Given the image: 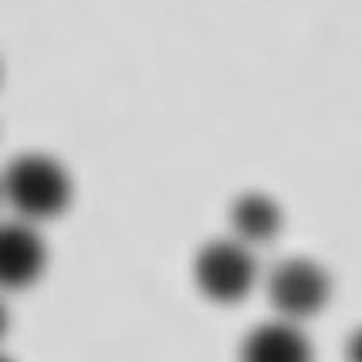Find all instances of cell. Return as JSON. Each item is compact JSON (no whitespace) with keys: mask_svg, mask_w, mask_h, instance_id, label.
<instances>
[{"mask_svg":"<svg viewBox=\"0 0 362 362\" xmlns=\"http://www.w3.org/2000/svg\"><path fill=\"white\" fill-rule=\"evenodd\" d=\"M75 183L64 170V163L45 153H24L17 156L0 176V204L14 210V221L45 223L62 217L71 206Z\"/></svg>","mask_w":362,"mask_h":362,"instance_id":"obj_1","label":"cell"},{"mask_svg":"<svg viewBox=\"0 0 362 362\" xmlns=\"http://www.w3.org/2000/svg\"><path fill=\"white\" fill-rule=\"evenodd\" d=\"M193 281L200 295L214 305H237L257 284V257L251 247L237 244L234 237H221L204 244L193 257Z\"/></svg>","mask_w":362,"mask_h":362,"instance_id":"obj_2","label":"cell"},{"mask_svg":"<svg viewBox=\"0 0 362 362\" xmlns=\"http://www.w3.org/2000/svg\"><path fill=\"white\" fill-rule=\"evenodd\" d=\"M268 301L274 318L301 325L315 318L332 298V278L318 261L308 257H288L268 274Z\"/></svg>","mask_w":362,"mask_h":362,"instance_id":"obj_3","label":"cell"},{"mask_svg":"<svg viewBox=\"0 0 362 362\" xmlns=\"http://www.w3.org/2000/svg\"><path fill=\"white\" fill-rule=\"evenodd\" d=\"M47 244L34 223L0 221V291H24L41 281Z\"/></svg>","mask_w":362,"mask_h":362,"instance_id":"obj_4","label":"cell"},{"mask_svg":"<svg viewBox=\"0 0 362 362\" xmlns=\"http://www.w3.org/2000/svg\"><path fill=\"white\" fill-rule=\"evenodd\" d=\"M237 362H315V349L301 325L271 318L244 335Z\"/></svg>","mask_w":362,"mask_h":362,"instance_id":"obj_5","label":"cell"},{"mask_svg":"<svg viewBox=\"0 0 362 362\" xmlns=\"http://www.w3.org/2000/svg\"><path fill=\"white\" fill-rule=\"evenodd\" d=\"M281 206L271 200L268 193H240L230 206V230L234 240L244 247H264L281 234Z\"/></svg>","mask_w":362,"mask_h":362,"instance_id":"obj_6","label":"cell"},{"mask_svg":"<svg viewBox=\"0 0 362 362\" xmlns=\"http://www.w3.org/2000/svg\"><path fill=\"white\" fill-rule=\"evenodd\" d=\"M346 362H362V329H356L346 342Z\"/></svg>","mask_w":362,"mask_h":362,"instance_id":"obj_7","label":"cell"},{"mask_svg":"<svg viewBox=\"0 0 362 362\" xmlns=\"http://www.w3.org/2000/svg\"><path fill=\"white\" fill-rule=\"evenodd\" d=\"M7 325H11V315H7V308H4V301H0V339L7 335Z\"/></svg>","mask_w":362,"mask_h":362,"instance_id":"obj_8","label":"cell"},{"mask_svg":"<svg viewBox=\"0 0 362 362\" xmlns=\"http://www.w3.org/2000/svg\"><path fill=\"white\" fill-rule=\"evenodd\" d=\"M0 362H11V359H7V356H0Z\"/></svg>","mask_w":362,"mask_h":362,"instance_id":"obj_9","label":"cell"}]
</instances>
